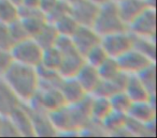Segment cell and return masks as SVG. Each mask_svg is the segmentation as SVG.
Returning a JSON list of instances; mask_svg holds the SVG:
<instances>
[{"mask_svg": "<svg viewBox=\"0 0 157 138\" xmlns=\"http://www.w3.org/2000/svg\"><path fill=\"white\" fill-rule=\"evenodd\" d=\"M2 82L18 101L28 103L40 90L37 67H27L12 61L1 73Z\"/></svg>", "mask_w": 157, "mask_h": 138, "instance_id": "1", "label": "cell"}, {"mask_svg": "<svg viewBox=\"0 0 157 138\" xmlns=\"http://www.w3.org/2000/svg\"><path fill=\"white\" fill-rule=\"evenodd\" d=\"M93 28L100 37H103L118 31L126 30L127 26L118 14L116 3L110 0L108 2L99 5L98 13L93 24Z\"/></svg>", "mask_w": 157, "mask_h": 138, "instance_id": "2", "label": "cell"}, {"mask_svg": "<svg viewBox=\"0 0 157 138\" xmlns=\"http://www.w3.org/2000/svg\"><path fill=\"white\" fill-rule=\"evenodd\" d=\"M9 53L13 62L38 67L41 64L43 48L33 38L28 37L12 44Z\"/></svg>", "mask_w": 157, "mask_h": 138, "instance_id": "3", "label": "cell"}, {"mask_svg": "<svg viewBox=\"0 0 157 138\" xmlns=\"http://www.w3.org/2000/svg\"><path fill=\"white\" fill-rule=\"evenodd\" d=\"M135 35L128 30L118 31L101 37L100 44L110 58L117 59L135 46Z\"/></svg>", "mask_w": 157, "mask_h": 138, "instance_id": "4", "label": "cell"}, {"mask_svg": "<svg viewBox=\"0 0 157 138\" xmlns=\"http://www.w3.org/2000/svg\"><path fill=\"white\" fill-rule=\"evenodd\" d=\"M116 61L121 71L127 75H138L145 67L155 62L135 47L118 57Z\"/></svg>", "mask_w": 157, "mask_h": 138, "instance_id": "5", "label": "cell"}, {"mask_svg": "<svg viewBox=\"0 0 157 138\" xmlns=\"http://www.w3.org/2000/svg\"><path fill=\"white\" fill-rule=\"evenodd\" d=\"M127 30L137 38L155 39L156 34V10L146 9L127 26Z\"/></svg>", "mask_w": 157, "mask_h": 138, "instance_id": "6", "label": "cell"}, {"mask_svg": "<svg viewBox=\"0 0 157 138\" xmlns=\"http://www.w3.org/2000/svg\"><path fill=\"white\" fill-rule=\"evenodd\" d=\"M71 41L75 49L84 56L90 48L100 44L101 37L92 26H78L71 35Z\"/></svg>", "mask_w": 157, "mask_h": 138, "instance_id": "7", "label": "cell"}, {"mask_svg": "<svg viewBox=\"0 0 157 138\" xmlns=\"http://www.w3.org/2000/svg\"><path fill=\"white\" fill-rule=\"evenodd\" d=\"M99 5L88 0H81L75 5H70V14L78 26H92L96 20Z\"/></svg>", "mask_w": 157, "mask_h": 138, "instance_id": "8", "label": "cell"}, {"mask_svg": "<svg viewBox=\"0 0 157 138\" xmlns=\"http://www.w3.org/2000/svg\"><path fill=\"white\" fill-rule=\"evenodd\" d=\"M58 88L67 105H75L88 95L74 77L63 78Z\"/></svg>", "mask_w": 157, "mask_h": 138, "instance_id": "9", "label": "cell"}, {"mask_svg": "<svg viewBox=\"0 0 157 138\" xmlns=\"http://www.w3.org/2000/svg\"><path fill=\"white\" fill-rule=\"evenodd\" d=\"M127 117L136 122L147 124L155 121V104L154 97L143 102H135L131 104Z\"/></svg>", "mask_w": 157, "mask_h": 138, "instance_id": "10", "label": "cell"}, {"mask_svg": "<svg viewBox=\"0 0 157 138\" xmlns=\"http://www.w3.org/2000/svg\"><path fill=\"white\" fill-rule=\"evenodd\" d=\"M74 78L78 80V82L81 85V87L86 91L87 94H93L95 92L101 80L97 67H92L85 62L75 74Z\"/></svg>", "mask_w": 157, "mask_h": 138, "instance_id": "11", "label": "cell"}, {"mask_svg": "<svg viewBox=\"0 0 157 138\" xmlns=\"http://www.w3.org/2000/svg\"><path fill=\"white\" fill-rule=\"evenodd\" d=\"M116 7L121 18L126 26L147 9L144 0H122L116 3Z\"/></svg>", "mask_w": 157, "mask_h": 138, "instance_id": "12", "label": "cell"}, {"mask_svg": "<svg viewBox=\"0 0 157 138\" xmlns=\"http://www.w3.org/2000/svg\"><path fill=\"white\" fill-rule=\"evenodd\" d=\"M123 90L126 94L130 97L131 101L135 102H143L155 97V94H151L146 87L142 84L137 75H127V79Z\"/></svg>", "mask_w": 157, "mask_h": 138, "instance_id": "13", "label": "cell"}, {"mask_svg": "<svg viewBox=\"0 0 157 138\" xmlns=\"http://www.w3.org/2000/svg\"><path fill=\"white\" fill-rule=\"evenodd\" d=\"M112 111L109 99L97 95H90V121L95 123H101L105 117Z\"/></svg>", "mask_w": 157, "mask_h": 138, "instance_id": "14", "label": "cell"}, {"mask_svg": "<svg viewBox=\"0 0 157 138\" xmlns=\"http://www.w3.org/2000/svg\"><path fill=\"white\" fill-rule=\"evenodd\" d=\"M58 32L55 29L54 25L50 22H46L41 29L37 32V34L33 37V39L41 45V47L48 48L51 46H54L58 39Z\"/></svg>", "mask_w": 157, "mask_h": 138, "instance_id": "15", "label": "cell"}, {"mask_svg": "<svg viewBox=\"0 0 157 138\" xmlns=\"http://www.w3.org/2000/svg\"><path fill=\"white\" fill-rule=\"evenodd\" d=\"M61 60H63V55H61L60 50L55 45L51 46V47L43 49L41 64L39 67H43L45 69L54 70V71L58 72L59 67L61 64Z\"/></svg>", "mask_w": 157, "mask_h": 138, "instance_id": "16", "label": "cell"}, {"mask_svg": "<svg viewBox=\"0 0 157 138\" xmlns=\"http://www.w3.org/2000/svg\"><path fill=\"white\" fill-rule=\"evenodd\" d=\"M20 18V8L11 0H0V24L10 25Z\"/></svg>", "mask_w": 157, "mask_h": 138, "instance_id": "17", "label": "cell"}, {"mask_svg": "<svg viewBox=\"0 0 157 138\" xmlns=\"http://www.w3.org/2000/svg\"><path fill=\"white\" fill-rule=\"evenodd\" d=\"M126 122H127V114H121V112H116L112 110L105 119L100 123V125L102 126V129H105V131L113 132V134L115 132H120L126 129Z\"/></svg>", "mask_w": 157, "mask_h": 138, "instance_id": "18", "label": "cell"}, {"mask_svg": "<svg viewBox=\"0 0 157 138\" xmlns=\"http://www.w3.org/2000/svg\"><path fill=\"white\" fill-rule=\"evenodd\" d=\"M52 24L54 25L55 29L57 30L59 35L70 37V38H71V35L73 34L74 31L78 27V23L74 20V18L70 14V12L68 14H66V15L59 17L58 20H56Z\"/></svg>", "mask_w": 157, "mask_h": 138, "instance_id": "19", "label": "cell"}, {"mask_svg": "<svg viewBox=\"0 0 157 138\" xmlns=\"http://www.w3.org/2000/svg\"><path fill=\"white\" fill-rule=\"evenodd\" d=\"M100 78L102 80H114L123 73L121 71L116 59L108 58L101 65L97 67Z\"/></svg>", "mask_w": 157, "mask_h": 138, "instance_id": "20", "label": "cell"}, {"mask_svg": "<svg viewBox=\"0 0 157 138\" xmlns=\"http://www.w3.org/2000/svg\"><path fill=\"white\" fill-rule=\"evenodd\" d=\"M109 101L113 111L121 112V114H127L131 104L133 103L124 90L117 91L116 93H114L112 96L109 97Z\"/></svg>", "mask_w": 157, "mask_h": 138, "instance_id": "21", "label": "cell"}, {"mask_svg": "<svg viewBox=\"0 0 157 138\" xmlns=\"http://www.w3.org/2000/svg\"><path fill=\"white\" fill-rule=\"evenodd\" d=\"M84 61L87 64L92 65L94 67H98L99 65H101L108 58V54L105 53V50L103 49V47L101 46V44L94 46L93 48H90L85 55H84Z\"/></svg>", "mask_w": 157, "mask_h": 138, "instance_id": "22", "label": "cell"}, {"mask_svg": "<svg viewBox=\"0 0 157 138\" xmlns=\"http://www.w3.org/2000/svg\"><path fill=\"white\" fill-rule=\"evenodd\" d=\"M138 77L142 84L146 87L151 94H155V86H156V71H155V62L150 64L147 67L138 74Z\"/></svg>", "mask_w": 157, "mask_h": 138, "instance_id": "23", "label": "cell"}, {"mask_svg": "<svg viewBox=\"0 0 157 138\" xmlns=\"http://www.w3.org/2000/svg\"><path fill=\"white\" fill-rule=\"evenodd\" d=\"M135 46L141 53L155 61V39H148V38H137L135 37Z\"/></svg>", "mask_w": 157, "mask_h": 138, "instance_id": "24", "label": "cell"}, {"mask_svg": "<svg viewBox=\"0 0 157 138\" xmlns=\"http://www.w3.org/2000/svg\"><path fill=\"white\" fill-rule=\"evenodd\" d=\"M8 30H9L10 37H11L13 43L29 37L26 29H25L24 25H23V23L21 22L20 18L16 20L15 22L11 23L10 25H8Z\"/></svg>", "mask_w": 157, "mask_h": 138, "instance_id": "25", "label": "cell"}, {"mask_svg": "<svg viewBox=\"0 0 157 138\" xmlns=\"http://www.w3.org/2000/svg\"><path fill=\"white\" fill-rule=\"evenodd\" d=\"M12 44H13V41H12L11 37H10L8 26L0 24V48L9 50Z\"/></svg>", "mask_w": 157, "mask_h": 138, "instance_id": "26", "label": "cell"}, {"mask_svg": "<svg viewBox=\"0 0 157 138\" xmlns=\"http://www.w3.org/2000/svg\"><path fill=\"white\" fill-rule=\"evenodd\" d=\"M59 0H40L39 9L42 13L45 15V17L54 10V8L57 5Z\"/></svg>", "mask_w": 157, "mask_h": 138, "instance_id": "27", "label": "cell"}, {"mask_svg": "<svg viewBox=\"0 0 157 138\" xmlns=\"http://www.w3.org/2000/svg\"><path fill=\"white\" fill-rule=\"evenodd\" d=\"M7 61H12L9 50L0 48V73H2L6 70V67L11 63V62H7Z\"/></svg>", "mask_w": 157, "mask_h": 138, "instance_id": "28", "label": "cell"}, {"mask_svg": "<svg viewBox=\"0 0 157 138\" xmlns=\"http://www.w3.org/2000/svg\"><path fill=\"white\" fill-rule=\"evenodd\" d=\"M40 0H23L20 8H26V9H39Z\"/></svg>", "mask_w": 157, "mask_h": 138, "instance_id": "29", "label": "cell"}, {"mask_svg": "<svg viewBox=\"0 0 157 138\" xmlns=\"http://www.w3.org/2000/svg\"><path fill=\"white\" fill-rule=\"evenodd\" d=\"M88 1H90V2L95 3V5H103V3L110 1V0H88Z\"/></svg>", "mask_w": 157, "mask_h": 138, "instance_id": "30", "label": "cell"}, {"mask_svg": "<svg viewBox=\"0 0 157 138\" xmlns=\"http://www.w3.org/2000/svg\"><path fill=\"white\" fill-rule=\"evenodd\" d=\"M63 1H66L69 5H75V3L80 2L81 0H63Z\"/></svg>", "mask_w": 157, "mask_h": 138, "instance_id": "31", "label": "cell"}, {"mask_svg": "<svg viewBox=\"0 0 157 138\" xmlns=\"http://www.w3.org/2000/svg\"><path fill=\"white\" fill-rule=\"evenodd\" d=\"M11 1L13 3H15V5H17L18 8L21 7V5H22V2H23V0H11Z\"/></svg>", "mask_w": 157, "mask_h": 138, "instance_id": "32", "label": "cell"}, {"mask_svg": "<svg viewBox=\"0 0 157 138\" xmlns=\"http://www.w3.org/2000/svg\"><path fill=\"white\" fill-rule=\"evenodd\" d=\"M111 1H113V2H115V3H117V2H120V1H122V0H111Z\"/></svg>", "mask_w": 157, "mask_h": 138, "instance_id": "33", "label": "cell"}]
</instances>
